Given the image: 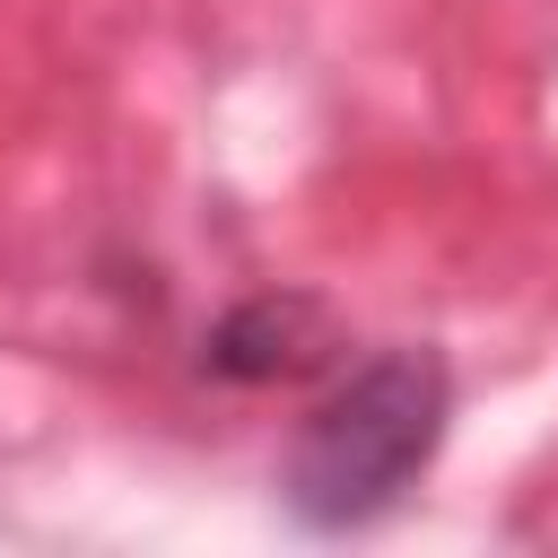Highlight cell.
Returning <instances> with one entry per match:
<instances>
[{
  "instance_id": "2",
  "label": "cell",
  "mask_w": 558,
  "mask_h": 558,
  "mask_svg": "<svg viewBox=\"0 0 558 558\" xmlns=\"http://www.w3.org/2000/svg\"><path fill=\"white\" fill-rule=\"evenodd\" d=\"M331 349H340L331 305L305 296V288H270V296H244V305H227V314L209 323L201 366L227 375V384H296V375H314Z\"/></svg>"
},
{
  "instance_id": "1",
  "label": "cell",
  "mask_w": 558,
  "mask_h": 558,
  "mask_svg": "<svg viewBox=\"0 0 558 558\" xmlns=\"http://www.w3.org/2000/svg\"><path fill=\"white\" fill-rule=\"evenodd\" d=\"M445 418H453V375L436 349L401 340V349H375L366 366H349L296 427L288 445V471H279V497L296 523L314 532H357L375 523L384 506H401V488L436 462L445 445Z\"/></svg>"
}]
</instances>
